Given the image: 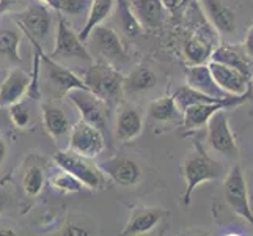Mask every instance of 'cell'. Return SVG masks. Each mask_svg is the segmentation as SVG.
<instances>
[{"label": "cell", "mask_w": 253, "mask_h": 236, "mask_svg": "<svg viewBox=\"0 0 253 236\" xmlns=\"http://www.w3.org/2000/svg\"><path fill=\"white\" fill-rule=\"evenodd\" d=\"M2 74H3V69H0V76H2ZM2 79H3V77H2ZM2 79H0V81H2Z\"/></svg>", "instance_id": "42"}, {"label": "cell", "mask_w": 253, "mask_h": 236, "mask_svg": "<svg viewBox=\"0 0 253 236\" xmlns=\"http://www.w3.org/2000/svg\"><path fill=\"white\" fill-rule=\"evenodd\" d=\"M209 69H211V74L214 77V81L219 84L222 90H225L228 94L234 96H241L246 94L252 90V84H250V77L241 73L239 69H234L231 66H226L219 62H211L208 63Z\"/></svg>", "instance_id": "14"}, {"label": "cell", "mask_w": 253, "mask_h": 236, "mask_svg": "<svg viewBox=\"0 0 253 236\" xmlns=\"http://www.w3.org/2000/svg\"><path fill=\"white\" fill-rule=\"evenodd\" d=\"M158 84V77L151 68L146 65H138L132 71H129L127 76L123 77L125 93L129 94H143L153 90Z\"/></svg>", "instance_id": "23"}, {"label": "cell", "mask_w": 253, "mask_h": 236, "mask_svg": "<svg viewBox=\"0 0 253 236\" xmlns=\"http://www.w3.org/2000/svg\"><path fill=\"white\" fill-rule=\"evenodd\" d=\"M3 112H5V107L0 106V123H2V118H3Z\"/></svg>", "instance_id": "40"}, {"label": "cell", "mask_w": 253, "mask_h": 236, "mask_svg": "<svg viewBox=\"0 0 253 236\" xmlns=\"http://www.w3.org/2000/svg\"><path fill=\"white\" fill-rule=\"evenodd\" d=\"M41 66L44 73V82L50 89L52 94L57 98L66 96V93L73 89H85L82 77H79L71 69L60 65L57 60L50 58L41 50Z\"/></svg>", "instance_id": "8"}, {"label": "cell", "mask_w": 253, "mask_h": 236, "mask_svg": "<svg viewBox=\"0 0 253 236\" xmlns=\"http://www.w3.org/2000/svg\"><path fill=\"white\" fill-rule=\"evenodd\" d=\"M6 203H8V197L3 190H0V213L6 208Z\"/></svg>", "instance_id": "38"}, {"label": "cell", "mask_w": 253, "mask_h": 236, "mask_svg": "<svg viewBox=\"0 0 253 236\" xmlns=\"http://www.w3.org/2000/svg\"><path fill=\"white\" fill-rule=\"evenodd\" d=\"M91 0H57V11L66 16H82L88 13Z\"/></svg>", "instance_id": "32"}, {"label": "cell", "mask_w": 253, "mask_h": 236, "mask_svg": "<svg viewBox=\"0 0 253 236\" xmlns=\"http://www.w3.org/2000/svg\"><path fill=\"white\" fill-rule=\"evenodd\" d=\"M66 99L74 104L76 109L81 113V120L86 121L93 126L98 128L101 133L109 137L107 134V117L106 110H104V104L101 99H98L96 96L88 92L86 89H73L66 93Z\"/></svg>", "instance_id": "10"}, {"label": "cell", "mask_w": 253, "mask_h": 236, "mask_svg": "<svg viewBox=\"0 0 253 236\" xmlns=\"http://www.w3.org/2000/svg\"><path fill=\"white\" fill-rule=\"evenodd\" d=\"M6 154H8V145L6 141L0 136V165L3 164V161L6 159Z\"/></svg>", "instance_id": "37"}, {"label": "cell", "mask_w": 253, "mask_h": 236, "mask_svg": "<svg viewBox=\"0 0 253 236\" xmlns=\"http://www.w3.org/2000/svg\"><path fill=\"white\" fill-rule=\"evenodd\" d=\"M14 17L27 38L41 43L49 37L52 29V14L49 6L42 3L25 5L22 11L14 13Z\"/></svg>", "instance_id": "9"}, {"label": "cell", "mask_w": 253, "mask_h": 236, "mask_svg": "<svg viewBox=\"0 0 253 236\" xmlns=\"http://www.w3.org/2000/svg\"><path fill=\"white\" fill-rule=\"evenodd\" d=\"M60 235H69V236H86L90 235V232L84 229V227L81 225H76V224H66L62 232H60Z\"/></svg>", "instance_id": "33"}, {"label": "cell", "mask_w": 253, "mask_h": 236, "mask_svg": "<svg viewBox=\"0 0 253 236\" xmlns=\"http://www.w3.org/2000/svg\"><path fill=\"white\" fill-rule=\"evenodd\" d=\"M113 11H115L117 21L121 30L125 32V35L132 38L143 32L140 22L137 21V17L132 11V6H130L129 0H115V10Z\"/></svg>", "instance_id": "27"}, {"label": "cell", "mask_w": 253, "mask_h": 236, "mask_svg": "<svg viewBox=\"0 0 253 236\" xmlns=\"http://www.w3.org/2000/svg\"><path fill=\"white\" fill-rule=\"evenodd\" d=\"M96 167L104 173V177H109L113 183L125 188L135 186L142 178V170L138 164L123 154H115L102 159L96 164Z\"/></svg>", "instance_id": "12"}, {"label": "cell", "mask_w": 253, "mask_h": 236, "mask_svg": "<svg viewBox=\"0 0 253 236\" xmlns=\"http://www.w3.org/2000/svg\"><path fill=\"white\" fill-rule=\"evenodd\" d=\"M162 2H164V5H165V8H167V10L176 11L178 8H181L182 5L187 2V0H162Z\"/></svg>", "instance_id": "36"}, {"label": "cell", "mask_w": 253, "mask_h": 236, "mask_svg": "<svg viewBox=\"0 0 253 236\" xmlns=\"http://www.w3.org/2000/svg\"><path fill=\"white\" fill-rule=\"evenodd\" d=\"M19 5L24 6V0H0V14L13 11L14 8L19 6Z\"/></svg>", "instance_id": "34"}, {"label": "cell", "mask_w": 253, "mask_h": 236, "mask_svg": "<svg viewBox=\"0 0 253 236\" xmlns=\"http://www.w3.org/2000/svg\"><path fill=\"white\" fill-rule=\"evenodd\" d=\"M123 77L125 76L118 71V68L98 58L90 63L82 81L85 89L101 99L107 107H117L125 96Z\"/></svg>", "instance_id": "1"}, {"label": "cell", "mask_w": 253, "mask_h": 236, "mask_svg": "<svg viewBox=\"0 0 253 236\" xmlns=\"http://www.w3.org/2000/svg\"><path fill=\"white\" fill-rule=\"evenodd\" d=\"M244 50H246V54L253 60V25L249 29V33L246 37V43H244Z\"/></svg>", "instance_id": "35"}, {"label": "cell", "mask_w": 253, "mask_h": 236, "mask_svg": "<svg viewBox=\"0 0 253 236\" xmlns=\"http://www.w3.org/2000/svg\"><path fill=\"white\" fill-rule=\"evenodd\" d=\"M115 10V0H91L88 13H86V22L79 32V38L86 43L90 33L94 27L104 24V21Z\"/></svg>", "instance_id": "25"}, {"label": "cell", "mask_w": 253, "mask_h": 236, "mask_svg": "<svg viewBox=\"0 0 253 236\" xmlns=\"http://www.w3.org/2000/svg\"><path fill=\"white\" fill-rule=\"evenodd\" d=\"M86 41H90L91 47L99 55V60H104L112 66H121L129 60L127 50L123 46V41L118 37V33L107 25L101 24L94 27Z\"/></svg>", "instance_id": "6"}, {"label": "cell", "mask_w": 253, "mask_h": 236, "mask_svg": "<svg viewBox=\"0 0 253 236\" xmlns=\"http://www.w3.org/2000/svg\"><path fill=\"white\" fill-rule=\"evenodd\" d=\"M30 84V74L22 71L21 68L10 69L0 81V106L10 107L11 104L22 101L27 96Z\"/></svg>", "instance_id": "15"}, {"label": "cell", "mask_w": 253, "mask_h": 236, "mask_svg": "<svg viewBox=\"0 0 253 236\" xmlns=\"http://www.w3.org/2000/svg\"><path fill=\"white\" fill-rule=\"evenodd\" d=\"M6 110H8V118H10L11 125L16 129H25V128H29L32 115H30L29 107L25 106L22 101L11 104L10 107H6Z\"/></svg>", "instance_id": "31"}, {"label": "cell", "mask_w": 253, "mask_h": 236, "mask_svg": "<svg viewBox=\"0 0 253 236\" xmlns=\"http://www.w3.org/2000/svg\"><path fill=\"white\" fill-rule=\"evenodd\" d=\"M206 17L215 27L217 33L230 35L236 29V14L230 6L222 3L220 0H202Z\"/></svg>", "instance_id": "21"}, {"label": "cell", "mask_w": 253, "mask_h": 236, "mask_svg": "<svg viewBox=\"0 0 253 236\" xmlns=\"http://www.w3.org/2000/svg\"><path fill=\"white\" fill-rule=\"evenodd\" d=\"M186 77H187V85H190L192 89H195L202 93H206L214 98H231L234 94H228L225 90H222L219 84L214 81V77L211 74V69L206 63L203 65H190L186 69Z\"/></svg>", "instance_id": "17"}, {"label": "cell", "mask_w": 253, "mask_h": 236, "mask_svg": "<svg viewBox=\"0 0 253 236\" xmlns=\"http://www.w3.org/2000/svg\"><path fill=\"white\" fill-rule=\"evenodd\" d=\"M250 84H252V87H253V73H252V77H250Z\"/></svg>", "instance_id": "41"}, {"label": "cell", "mask_w": 253, "mask_h": 236, "mask_svg": "<svg viewBox=\"0 0 253 236\" xmlns=\"http://www.w3.org/2000/svg\"><path fill=\"white\" fill-rule=\"evenodd\" d=\"M148 115L151 120L159 123H169V121H182V112L174 102L173 96H162L150 102Z\"/></svg>", "instance_id": "26"}, {"label": "cell", "mask_w": 253, "mask_h": 236, "mask_svg": "<svg viewBox=\"0 0 253 236\" xmlns=\"http://www.w3.org/2000/svg\"><path fill=\"white\" fill-rule=\"evenodd\" d=\"M223 180H225L223 192H225L226 203H228V206L239 217L246 219L253 227V211L249 202L247 185H246V178H244L241 165L239 164L233 165L231 170L225 175Z\"/></svg>", "instance_id": "7"}, {"label": "cell", "mask_w": 253, "mask_h": 236, "mask_svg": "<svg viewBox=\"0 0 253 236\" xmlns=\"http://www.w3.org/2000/svg\"><path fill=\"white\" fill-rule=\"evenodd\" d=\"M208 143L214 151L220 153L230 159H236L239 156V148L231 133L228 115L225 109L217 110L208 121Z\"/></svg>", "instance_id": "11"}, {"label": "cell", "mask_w": 253, "mask_h": 236, "mask_svg": "<svg viewBox=\"0 0 253 236\" xmlns=\"http://www.w3.org/2000/svg\"><path fill=\"white\" fill-rule=\"evenodd\" d=\"M44 181H46L44 169L40 164H30L27 170L24 172V178H22V186L25 194L30 197L40 195L42 186H44Z\"/></svg>", "instance_id": "29"}, {"label": "cell", "mask_w": 253, "mask_h": 236, "mask_svg": "<svg viewBox=\"0 0 253 236\" xmlns=\"http://www.w3.org/2000/svg\"><path fill=\"white\" fill-rule=\"evenodd\" d=\"M182 173H184V180H186V190L184 195H182V203H184V206H189L194 190L206 181L225 178L226 169L222 162L212 159L205 151V148L198 142H195L194 153L186 159L184 167H182Z\"/></svg>", "instance_id": "2"}, {"label": "cell", "mask_w": 253, "mask_h": 236, "mask_svg": "<svg viewBox=\"0 0 253 236\" xmlns=\"http://www.w3.org/2000/svg\"><path fill=\"white\" fill-rule=\"evenodd\" d=\"M129 2L142 29L159 30L164 25V13L167 8L162 0H129Z\"/></svg>", "instance_id": "18"}, {"label": "cell", "mask_w": 253, "mask_h": 236, "mask_svg": "<svg viewBox=\"0 0 253 236\" xmlns=\"http://www.w3.org/2000/svg\"><path fill=\"white\" fill-rule=\"evenodd\" d=\"M38 2L49 6L50 10H57V0H38Z\"/></svg>", "instance_id": "39"}, {"label": "cell", "mask_w": 253, "mask_h": 236, "mask_svg": "<svg viewBox=\"0 0 253 236\" xmlns=\"http://www.w3.org/2000/svg\"><path fill=\"white\" fill-rule=\"evenodd\" d=\"M54 162L58 169H62L79 180L84 188L91 190H99L104 188V173L88 162V159L76 154L69 150H60L54 154Z\"/></svg>", "instance_id": "3"}, {"label": "cell", "mask_w": 253, "mask_h": 236, "mask_svg": "<svg viewBox=\"0 0 253 236\" xmlns=\"http://www.w3.org/2000/svg\"><path fill=\"white\" fill-rule=\"evenodd\" d=\"M211 60L223 63L226 66H231L234 69H239L241 73L252 77V58L246 54V50H241L233 46H217L212 50Z\"/></svg>", "instance_id": "24"}, {"label": "cell", "mask_w": 253, "mask_h": 236, "mask_svg": "<svg viewBox=\"0 0 253 236\" xmlns=\"http://www.w3.org/2000/svg\"><path fill=\"white\" fill-rule=\"evenodd\" d=\"M167 214L165 209L158 206H138L130 214L129 221L121 235L126 236H137L151 232L156 225L161 222L162 217Z\"/></svg>", "instance_id": "16"}, {"label": "cell", "mask_w": 253, "mask_h": 236, "mask_svg": "<svg viewBox=\"0 0 253 236\" xmlns=\"http://www.w3.org/2000/svg\"><path fill=\"white\" fill-rule=\"evenodd\" d=\"M143 131V115L140 109L132 104L121 101L117 106L115 118V139L120 143L132 142Z\"/></svg>", "instance_id": "13"}, {"label": "cell", "mask_w": 253, "mask_h": 236, "mask_svg": "<svg viewBox=\"0 0 253 236\" xmlns=\"http://www.w3.org/2000/svg\"><path fill=\"white\" fill-rule=\"evenodd\" d=\"M21 46V35L16 30L2 29L0 30V54L6 57L10 62L19 63L22 57L19 54Z\"/></svg>", "instance_id": "28"}, {"label": "cell", "mask_w": 253, "mask_h": 236, "mask_svg": "<svg viewBox=\"0 0 253 236\" xmlns=\"http://www.w3.org/2000/svg\"><path fill=\"white\" fill-rule=\"evenodd\" d=\"M234 107L231 102H198L194 106H189L182 112V126L187 131H198L208 125L209 118H211L217 110Z\"/></svg>", "instance_id": "20"}, {"label": "cell", "mask_w": 253, "mask_h": 236, "mask_svg": "<svg viewBox=\"0 0 253 236\" xmlns=\"http://www.w3.org/2000/svg\"><path fill=\"white\" fill-rule=\"evenodd\" d=\"M41 112H42V125H44L46 133L52 139L60 141V139L69 136L71 123H69V118L62 107H58L55 102L47 101L42 102Z\"/></svg>", "instance_id": "22"}, {"label": "cell", "mask_w": 253, "mask_h": 236, "mask_svg": "<svg viewBox=\"0 0 253 236\" xmlns=\"http://www.w3.org/2000/svg\"><path fill=\"white\" fill-rule=\"evenodd\" d=\"M54 60H84V62H93L85 43L79 38V33H76L71 25L68 24L65 17L60 16L55 30V46L49 54Z\"/></svg>", "instance_id": "5"}, {"label": "cell", "mask_w": 253, "mask_h": 236, "mask_svg": "<svg viewBox=\"0 0 253 236\" xmlns=\"http://www.w3.org/2000/svg\"><path fill=\"white\" fill-rule=\"evenodd\" d=\"M171 96H173L174 102H176V106L179 107V110L184 112L189 106H194V104H198V102H231L234 106H239V104H242L249 98V93L220 99V98H214V96H209L206 93H202L195 89H192L190 85H181L174 90V93Z\"/></svg>", "instance_id": "19"}, {"label": "cell", "mask_w": 253, "mask_h": 236, "mask_svg": "<svg viewBox=\"0 0 253 236\" xmlns=\"http://www.w3.org/2000/svg\"><path fill=\"white\" fill-rule=\"evenodd\" d=\"M49 181L52 188L58 192H62V194H74V192H81L84 188V185L79 180L62 169H60V172L52 175Z\"/></svg>", "instance_id": "30"}, {"label": "cell", "mask_w": 253, "mask_h": 236, "mask_svg": "<svg viewBox=\"0 0 253 236\" xmlns=\"http://www.w3.org/2000/svg\"><path fill=\"white\" fill-rule=\"evenodd\" d=\"M106 136L98 128L81 120L69 131L68 150L85 159H96L106 150Z\"/></svg>", "instance_id": "4"}]
</instances>
